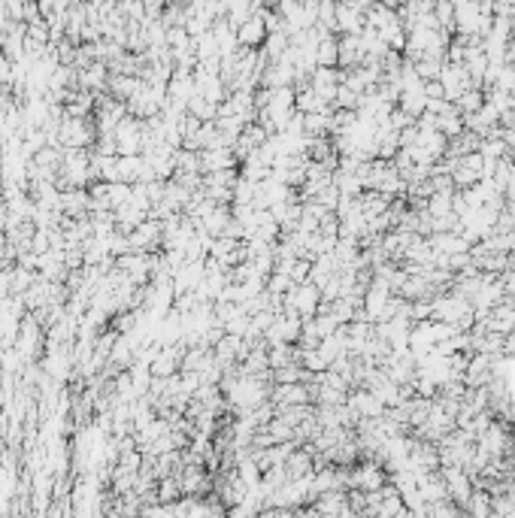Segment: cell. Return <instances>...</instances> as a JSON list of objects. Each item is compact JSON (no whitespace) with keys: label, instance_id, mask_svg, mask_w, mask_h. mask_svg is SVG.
<instances>
[{"label":"cell","instance_id":"cell-1","mask_svg":"<svg viewBox=\"0 0 515 518\" xmlns=\"http://www.w3.org/2000/svg\"><path fill=\"white\" fill-rule=\"evenodd\" d=\"M237 31H240L237 40H240L243 45H258V43H264V36H267V24H264L261 15H249Z\"/></svg>","mask_w":515,"mask_h":518}]
</instances>
